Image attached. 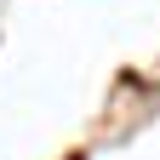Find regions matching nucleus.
I'll list each match as a JSON object with an SVG mask.
<instances>
[{"label":"nucleus","instance_id":"f257e3e1","mask_svg":"<svg viewBox=\"0 0 160 160\" xmlns=\"http://www.w3.org/2000/svg\"><path fill=\"white\" fill-rule=\"evenodd\" d=\"M74 160H86V154H74Z\"/></svg>","mask_w":160,"mask_h":160}]
</instances>
